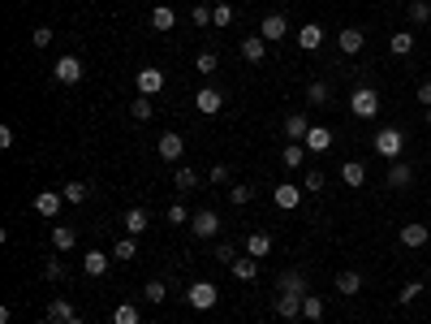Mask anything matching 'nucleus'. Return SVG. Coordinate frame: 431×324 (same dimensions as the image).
Wrapping results in <instances>:
<instances>
[{
    "label": "nucleus",
    "instance_id": "c9c22d12",
    "mask_svg": "<svg viewBox=\"0 0 431 324\" xmlns=\"http://www.w3.org/2000/svg\"><path fill=\"white\" fill-rule=\"evenodd\" d=\"M302 316H307V320H323V298L307 294V298H302Z\"/></svg>",
    "mask_w": 431,
    "mask_h": 324
},
{
    "label": "nucleus",
    "instance_id": "a878e982",
    "mask_svg": "<svg viewBox=\"0 0 431 324\" xmlns=\"http://www.w3.org/2000/svg\"><path fill=\"white\" fill-rule=\"evenodd\" d=\"M147 225H151V216H147V208H130L125 212V234H147Z\"/></svg>",
    "mask_w": 431,
    "mask_h": 324
},
{
    "label": "nucleus",
    "instance_id": "c85d7f7f",
    "mask_svg": "<svg viewBox=\"0 0 431 324\" xmlns=\"http://www.w3.org/2000/svg\"><path fill=\"white\" fill-rule=\"evenodd\" d=\"M138 255V238L134 234H125V238H117V246H112V260H121V264H130Z\"/></svg>",
    "mask_w": 431,
    "mask_h": 324
},
{
    "label": "nucleus",
    "instance_id": "f03ea898",
    "mask_svg": "<svg viewBox=\"0 0 431 324\" xmlns=\"http://www.w3.org/2000/svg\"><path fill=\"white\" fill-rule=\"evenodd\" d=\"M186 303H190L194 311H212V307L220 303V290H216L212 281H194V286L186 290Z\"/></svg>",
    "mask_w": 431,
    "mask_h": 324
},
{
    "label": "nucleus",
    "instance_id": "8fccbe9b",
    "mask_svg": "<svg viewBox=\"0 0 431 324\" xmlns=\"http://www.w3.org/2000/svg\"><path fill=\"white\" fill-rule=\"evenodd\" d=\"M229 199H233V204H238V208H242V204H250V186H246V182H238Z\"/></svg>",
    "mask_w": 431,
    "mask_h": 324
},
{
    "label": "nucleus",
    "instance_id": "9d476101",
    "mask_svg": "<svg viewBox=\"0 0 431 324\" xmlns=\"http://www.w3.org/2000/svg\"><path fill=\"white\" fill-rule=\"evenodd\" d=\"M160 91H164V69H156V65L138 69V95H160Z\"/></svg>",
    "mask_w": 431,
    "mask_h": 324
},
{
    "label": "nucleus",
    "instance_id": "864d4df0",
    "mask_svg": "<svg viewBox=\"0 0 431 324\" xmlns=\"http://www.w3.org/2000/svg\"><path fill=\"white\" fill-rule=\"evenodd\" d=\"M418 104L431 108V83H418Z\"/></svg>",
    "mask_w": 431,
    "mask_h": 324
},
{
    "label": "nucleus",
    "instance_id": "4468645a",
    "mask_svg": "<svg viewBox=\"0 0 431 324\" xmlns=\"http://www.w3.org/2000/svg\"><path fill=\"white\" fill-rule=\"evenodd\" d=\"M272 204L281 208V212H293V208L302 204V190H298V186H289V182H281V186L272 190Z\"/></svg>",
    "mask_w": 431,
    "mask_h": 324
},
{
    "label": "nucleus",
    "instance_id": "09e8293b",
    "mask_svg": "<svg viewBox=\"0 0 431 324\" xmlns=\"http://www.w3.org/2000/svg\"><path fill=\"white\" fill-rule=\"evenodd\" d=\"M52 35H57L52 27H35V35H31V39H35V48H48V43H52Z\"/></svg>",
    "mask_w": 431,
    "mask_h": 324
},
{
    "label": "nucleus",
    "instance_id": "9b49d317",
    "mask_svg": "<svg viewBox=\"0 0 431 324\" xmlns=\"http://www.w3.org/2000/svg\"><path fill=\"white\" fill-rule=\"evenodd\" d=\"M276 290H281V294H311L307 290V272H302V268H285L281 281H276Z\"/></svg>",
    "mask_w": 431,
    "mask_h": 324
},
{
    "label": "nucleus",
    "instance_id": "c03bdc74",
    "mask_svg": "<svg viewBox=\"0 0 431 324\" xmlns=\"http://www.w3.org/2000/svg\"><path fill=\"white\" fill-rule=\"evenodd\" d=\"M194 65H198V73H216L220 57H216V52H198V57H194Z\"/></svg>",
    "mask_w": 431,
    "mask_h": 324
},
{
    "label": "nucleus",
    "instance_id": "3c124183",
    "mask_svg": "<svg viewBox=\"0 0 431 324\" xmlns=\"http://www.w3.org/2000/svg\"><path fill=\"white\" fill-rule=\"evenodd\" d=\"M207 178H212V182H229V164H212Z\"/></svg>",
    "mask_w": 431,
    "mask_h": 324
},
{
    "label": "nucleus",
    "instance_id": "f704fd0d",
    "mask_svg": "<svg viewBox=\"0 0 431 324\" xmlns=\"http://www.w3.org/2000/svg\"><path fill=\"white\" fill-rule=\"evenodd\" d=\"M65 277H69V268L61 264V255H52V260L43 264V281H52V286H57V281H65Z\"/></svg>",
    "mask_w": 431,
    "mask_h": 324
},
{
    "label": "nucleus",
    "instance_id": "ea45409f",
    "mask_svg": "<svg viewBox=\"0 0 431 324\" xmlns=\"http://www.w3.org/2000/svg\"><path fill=\"white\" fill-rule=\"evenodd\" d=\"M143 298H147V303H164L168 286H164V281H147V286H143Z\"/></svg>",
    "mask_w": 431,
    "mask_h": 324
},
{
    "label": "nucleus",
    "instance_id": "f257e3e1",
    "mask_svg": "<svg viewBox=\"0 0 431 324\" xmlns=\"http://www.w3.org/2000/svg\"><path fill=\"white\" fill-rule=\"evenodd\" d=\"M375 152L384 156V160H401V152H405V130H397V126L379 130V134H375Z\"/></svg>",
    "mask_w": 431,
    "mask_h": 324
},
{
    "label": "nucleus",
    "instance_id": "bf43d9fd",
    "mask_svg": "<svg viewBox=\"0 0 431 324\" xmlns=\"http://www.w3.org/2000/svg\"><path fill=\"white\" fill-rule=\"evenodd\" d=\"M393 5H405V0H393Z\"/></svg>",
    "mask_w": 431,
    "mask_h": 324
},
{
    "label": "nucleus",
    "instance_id": "5fc2aeb1",
    "mask_svg": "<svg viewBox=\"0 0 431 324\" xmlns=\"http://www.w3.org/2000/svg\"><path fill=\"white\" fill-rule=\"evenodd\" d=\"M0 147H5V152L13 147V126H0Z\"/></svg>",
    "mask_w": 431,
    "mask_h": 324
},
{
    "label": "nucleus",
    "instance_id": "473e14b6",
    "mask_svg": "<svg viewBox=\"0 0 431 324\" xmlns=\"http://www.w3.org/2000/svg\"><path fill=\"white\" fill-rule=\"evenodd\" d=\"M43 316H48V320H57V324H65V320H73V303H65V298H52Z\"/></svg>",
    "mask_w": 431,
    "mask_h": 324
},
{
    "label": "nucleus",
    "instance_id": "b1692460",
    "mask_svg": "<svg viewBox=\"0 0 431 324\" xmlns=\"http://www.w3.org/2000/svg\"><path fill=\"white\" fill-rule=\"evenodd\" d=\"M341 182H345V186H363V182H367V164H363V160H345V164H341Z\"/></svg>",
    "mask_w": 431,
    "mask_h": 324
},
{
    "label": "nucleus",
    "instance_id": "4be33fe9",
    "mask_svg": "<svg viewBox=\"0 0 431 324\" xmlns=\"http://www.w3.org/2000/svg\"><path fill=\"white\" fill-rule=\"evenodd\" d=\"M410 182H414V169L405 164V160H393V164H388V186L401 190V186H410Z\"/></svg>",
    "mask_w": 431,
    "mask_h": 324
},
{
    "label": "nucleus",
    "instance_id": "ddd939ff",
    "mask_svg": "<svg viewBox=\"0 0 431 324\" xmlns=\"http://www.w3.org/2000/svg\"><path fill=\"white\" fill-rule=\"evenodd\" d=\"M61 204H65L61 190H39V195H35V212H39V216H61Z\"/></svg>",
    "mask_w": 431,
    "mask_h": 324
},
{
    "label": "nucleus",
    "instance_id": "a211bd4d",
    "mask_svg": "<svg viewBox=\"0 0 431 324\" xmlns=\"http://www.w3.org/2000/svg\"><path fill=\"white\" fill-rule=\"evenodd\" d=\"M358 290H363V272L358 268H341L337 272V294L349 298V294H358Z\"/></svg>",
    "mask_w": 431,
    "mask_h": 324
},
{
    "label": "nucleus",
    "instance_id": "423d86ee",
    "mask_svg": "<svg viewBox=\"0 0 431 324\" xmlns=\"http://www.w3.org/2000/svg\"><path fill=\"white\" fill-rule=\"evenodd\" d=\"M156 152H160V160H182V152H186V139L182 134H177V130H164L160 134V143H156Z\"/></svg>",
    "mask_w": 431,
    "mask_h": 324
},
{
    "label": "nucleus",
    "instance_id": "7c9ffc66",
    "mask_svg": "<svg viewBox=\"0 0 431 324\" xmlns=\"http://www.w3.org/2000/svg\"><path fill=\"white\" fill-rule=\"evenodd\" d=\"M112 324H143V311L134 303H117L112 307Z\"/></svg>",
    "mask_w": 431,
    "mask_h": 324
},
{
    "label": "nucleus",
    "instance_id": "4c0bfd02",
    "mask_svg": "<svg viewBox=\"0 0 431 324\" xmlns=\"http://www.w3.org/2000/svg\"><path fill=\"white\" fill-rule=\"evenodd\" d=\"M173 182H177V190H194V186H198V173L182 164V169H177V173H173Z\"/></svg>",
    "mask_w": 431,
    "mask_h": 324
},
{
    "label": "nucleus",
    "instance_id": "7ed1b4c3",
    "mask_svg": "<svg viewBox=\"0 0 431 324\" xmlns=\"http://www.w3.org/2000/svg\"><path fill=\"white\" fill-rule=\"evenodd\" d=\"M349 113L353 117H363V121H371L375 113H379V91H371V87H358L349 95Z\"/></svg>",
    "mask_w": 431,
    "mask_h": 324
},
{
    "label": "nucleus",
    "instance_id": "39448f33",
    "mask_svg": "<svg viewBox=\"0 0 431 324\" xmlns=\"http://www.w3.org/2000/svg\"><path fill=\"white\" fill-rule=\"evenodd\" d=\"M52 78H57V83H65V87L82 83V61H78V57H61V61L52 65Z\"/></svg>",
    "mask_w": 431,
    "mask_h": 324
},
{
    "label": "nucleus",
    "instance_id": "79ce46f5",
    "mask_svg": "<svg viewBox=\"0 0 431 324\" xmlns=\"http://www.w3.org/2000/svg\"><path fill=\"white\" fill-rule=\"evenodd\" d=\"M307 104H315V108L328 104V83H311V87H307Z\"/></svg>",
    "mask_w": 431,
    "mask_h": 324
},
{
    "label": "nucleus",
    "instance_id": "dca6fc26",
    "mask_svg": "<svg viewBox=\"0 0 431 324\" xmlns=\"http://www.w3.org/2000/svg\"><path fill=\"white\" fill-rule=\"evenodd\" d=\"M242 61H250V65L268 61V39H263V35H250V39H242Z\"/></svg>",
    "mask_w": 431,
    "mask_h": 324
},
{
    "label": "nucleus",
    "instance_id": "6ab92c4d",
    "mask_svg": "<svg viewBox=\"0 0 431 324\" xmlns=\"http://www.w3.org/2000/svg\"><path fill=\"white\" fill-rule=\"evenodd\" d=\"M302 298H307V294H276V316L298 320L302 316Z\"/></svg>",
    "mask_w": 431,
    "mask_h": 324
},
{
    "label": "nucleus",
    "instance_id": "cd10ccee",
    "mask_svg": "<svg viewBox=\"0 0 431 324\" xmlns=\"http://www.w3.org/2000/svg\"><path fill=\"white\" fill-rule=\"evenodd\" d=\"M281 164H285V169H302V164H307V143H285Z\"/></svg>",
    "mask_w": 431,
    "mask_h": 324
},
{
    "label": "nucleus",
    "instance_id": "49530a36",
    "mask_svg": "<svg viewBox=\"0 0 431 324\" xmlns=\"http://www.w3.org/2000/svg\"><path fill=\"white\" fill-rule=\"evenodd\" d=\"M212 22H216V27H229V22H233V5H216V9H212Z\"/></svg>",
    "mask_w": 431,
    "mask_h": 324
},
{
    "label": "nucleus",
    "instance_id": "393cba45",
    "mask_svg": "<svg viewBox=\"0 0 431 324\" xmlns=\"http://www.w3.org/2000/svg\"><path fill=\"white\" fill-rule=\"evenodd\" d=\"M233 277H238V281H255V277H259V260H255V255H238V260H233Z\"/></svg>",
    "mask_w": 431,
    "mask_h": 324
},
{
    "label": "nucleus",
    "instance_id": "37998d69",
    "mask_svg": "<svg viewBox=\"0 0 431 324\" xmlns=\"http://www.w3.org/2000/svg\"><path fill=\"white\" fill-rule=\"evenodd\" d=\"M168 225H190V212H186V204H168Z\"/></svg>",
    "mask_w": 431,
    "mask_h": 324
},
{
    "label": "nucleus",
    "instance_id": "5701e85b",
    "mask_svg": "<svg viewBox=\"0 0 431 324\" xmlns=\"http://www.w3.org/2000/svg\"><path fill=\"white\" fill-rule=\"evenodd\" d=\"M333 130L328 126H311V134H307V152H328V147H333Z\"/></svg>",
    "mask_w": 431,
    "mask_h": 324
},
{
    "label": "nucleus",
    "instance_id": "bb28decb",
    "mask_svg": "<svg viewBox=\"0 0 431 324\" xmlns=\"http://www.w3.org/2000/svg\"><path fill=\"white\" fill-rule=\"evenodd\" d=\"M246 255L268 260V255H272V234H250V238H246Z\"/></svg>",
    "mask_w": 431,
    "mask_h": 324
},
{
    "label": "nucleus",
    "instance_id": "2f4dec72",
    "mask_svg": "<svg viewBox=\"0 0 431 324\" xmlns=\"http://www.w3.org/2000/svg\"><path fill=\"white\" fill-rule=\"evenodd\" d=\"M151 27H156V31H173L177 27V13L168 5H156V9H151Z\"/></svg>",
    "mask_w": 431,
    "mask_h": 324
},
{
    "label": "nucleus",
    "instance_id": "de8ad7c7",
    "mask_svg": "<svg viewBox=\"0 0 431 324\" xmlns=\"http://www.w3.org/2000/svg\"><path fill=\"white\" fill-rule=\"evenodd\" d=\"M216 260H220V264H233V260H238L233 242H216Z\"/></svg>",
    "mask_w": 431,
    "mask_h": 324
},
{
    "label": "nucleus",
    "instance_id": "2eb2a0df",
    "mask_svg": "<svg viewBox=\"0 0 431 324\" xmlns=\"http://www.w3.org/2000/svg\"><path fill=\"white\" fill-rule=\"evenodd\" d=\"M108 264H112V251H87L82 255V272H87V277H104Z\"/></svg>",
    "mask_w": 431,
    "mask_h": 324
},
{
    "label": "nucleus",
    "instance_id": "f8f14e48",
    "mask_svg": "<svg viewBox=\"0 0 431 324\" xmlns=\"http://www.w3.org/2000/svg\"><path fill=\"white\" fill-rule=\"evenodd\" d=\"M363 43H367V35H363V27H345L341 35H337V48L345 57H358L363 52Z\"/></svg>",
    "mask_w": 431,
    "mask_h": 324
},
{
    "label": "nucleus",
    "instance_id": "4d7b16f0",
    "mask_svg": "<svg viewBox=\"0 0 431 324\" xmlns=\"http://www.w3.org/2000/svg\"><path fill=\"white\" fill-rule=\"evenodd\" d=\"M39 324H57V320H48V316H43V320H39Z\"/></svg>",
    "mask_w": 431,
    "mask_h": 324
},
{
    "label": "nucleus",
    "instance_id": "f3484780",
    "mask_svg": "<svg viewBox=\"0 0 431 324\" xmlns=\"http://www.w3.org/2000/svg\"><path fill=\"white\" fill-rule=\"evenodd\" d=\"M281 130H285V139H289V143H307V134H311V121L302 117V113H293V117H285V126H281Z\"/></svg>",
    "mask_w": 431,
    "mask_h": 324
},
{
    "label": "nucleus",
    "instance_id": "6e6552de",
    "mask_svg": "<svg viewBox=\"0 0 431 324\" xmlns=\"http://www.w3.org/2000/svg\"><path fill=\"white\" fill-rule=\"evenodd\" d=\"M259 35H263L268 43H276V39H285V35H289V17H285V13H268V17L259 22Z\"/></svg>",
    "mask_w": 431,
    "mask_h": 324
},
{
    "label": "nucleus",
    "instance_id": "58836bf2",
    "mask_svg": "<svg viewBox=\"0 0 431 324\" xmlns=\"http://www.w3.org/2000/svg\"><path fill=\"white\" fill-rule=\"evenodd\" d=\"M61 195H65V204H87V195H91V190H87V182H69Z\"/></svg>",
    "mask_w": 431,
    "mask_h": 324
},
{
    "label": "nucleus",
    "instance_id": "6e6d98bb",
    "mask_svg": "<svg viewBox=\"0 0 431 324\" xmlns=\"http://www.w3.org/2000/svg\"><path fill=\"white\" fill-rule=\"evenodd\" d=\"M65 324H87V320H82V316H73V320H65Z\"/></svg>",
    "mask_w": 431,
    "mask_h": 324
},
{
    "label": "nucleus",
    "instance_id": "c756f323",
    "mask_svg": "<svg viewBox=\"0 0 431 324\" xmlns=\"http://www.w3.org/2000/svg\"><path fill=\"white\" fill-rule=\"evenodd\" d=\"M388 52H393V57H410V52H414V35H410V31H393Z\"/></svg>",
    "mask_w": 431,
    "mask_h": 324
},
{
    "label": "nucleus",
    "instance_id": "13d9d810",
    "mask_svg": "<svg viewBox=\"0 0 431 324\" xmlns=\"http://www.w3.org/2000/svg\"><path fill=\"white\" fill-rule=\"evenodd\" d=\"M427 126H431V108H427Z\"/></svg>",
    "mask_w": 431,
    "mask_h": 324
},
{
    "label": "nucleus",
    "instance_id": "a19ab883",
    "mask_svg": "<svg viewBox=\"0 0 431 324\" xmlns=\"http://www.w3.org/2000/svg\"><path fill=\"white\" fill-rule=\"evenodd\" d=\"M418 294H423V281H405V286H401V294H397V303H401V307H410Z\"/></svg>",
    "mask_w": 431,
    "mask_h": 324
},
{
    "label": "nucleus",
    "instance_id": "1a4fd4ad",
    "mask_svg": "<svg viewBox=\"0 0 431 324\" xmlns=\"http://www.w3.org/2000/svg\"><path fill=\"white\" fill-rule=\"evenodd\" d=\"M397 238H401V246H410V251H418V246H427L431 230H427V225H418V220H405Z\"/></svg>",
    "mask_w": 431,
    "mask_h": 324
},
{
    "label": "nucleus",
    "instance_id": "a18cd8bd",
    "mask_svg": "<svg viewBox=\"0 0 431 324\" xmlns=\"http://www.w3.org/2000/svg\"><path fill=\"white\" fill-rule=\"evenodd\" d=\"M328 186V178H323V169H307V190L315 195V190H323Z\"/></svg>",
    "mask_w": 431,
    "mask_h": 324
},
{
    "label": "nucleus",
    "instance_id": "412c9836",
    "mask_svg": "<svg viewBox=\"0 0 431 324\" xmlns=\"http://www.w3.org/2000/svg\"><path fill=\"white\" fill-rule=\"evenodd\" d=\"M48 242H52V251H57V255H65V251H73V242H78V234H73L69 225H57L52 234H48Z\"/></svg>",
    "mask_w": 431,
    "mask_h": 324
},
{
    "label": "nucleus",
    "instance_id": "603ef678",
    "mask_svg": "<svg viewBox=\"0 0 431 324\" xmlns=\"http://www.w3.org/2000/svg\"><path fill=\"white\" fill-rule=\"evenodd\" d=\"M212 22V9H203V5H194V27H207Z\"/></svg>",
    "mask_w": 431,
    "mask_h": 324
},
{
    "label": "nucleus",
    "instance_id": "aec40b11",
    "mask_svg": "<svg viewBox=\"0 0 431 324\" xmlns=\"http://www.w3.org/2000/svg\"><path fill=\"white\" fill-rule=\"evenodd\" d=\"M298 48H302V52H319V48H323V27H315V22L302 27L298 31Z\"/></svg>",
    "mask_w": 431,
    "mask_h": 324
},
{
    "label": "nucleus",
    "instance_id": "0eeeda50",
    "mask_svg": "<svg viewBox=\"0 0 431 324\" xmlns=\"http://www.w3.org/2000/svg\"><path fill=\"white\" fill-rule=\"evenodd\" d=\"M194 108H198L203 117H216V113L224 108V95H220L216 87H198V95H194Z\"/></svg>",
    "mask_w": 431,
    "mask_h": 324
},
{
    "label": "nucleus",
    "instance_id": "72a5a7b5",
    "mask_svg": "<svg viewBox=\"0 0 431 324\" xmlns=\"http://www.w3.org/2000/svg\"><path fill=\"white\" fill-rule=\"evenodd\" d=\"M151 113H156V108H151V95H134L130 99V117L134 121H151Z\"/></svg>",
    "mask_w": 431,
    "mask_h": 324
},
{
    "label": "nucleus",
    "instance_id": "e433bc0d",
    "mask_svg": "<svg viewBox=\"0 0 431 324\" xmlns=\"http://www.w3.org/2000/svg\"><path fill=\"white\" fill-rule=\"evenodd\" d=\"M410 22H414V27L431 22V0H410Z\"/></svg>",
    "mask_w": 431,
    "mask_h": 324
},
{
    "label": "nucleus",
    "instance_id": "20e7f679",
    "mask_svg": "<svg viewBox=\"0 0 431 324\" xmlns=\"http://www.w3.org/2000/svg\"><path fill=\"white\" fill-rule=\"evenodd\" d=\"M190 234H198V238H216V234H220V216H216L212 208H198V212L190 216Z\"/></svg>",
    "mask_w": 431,
    "mask_h": 324
}]
</instances>
